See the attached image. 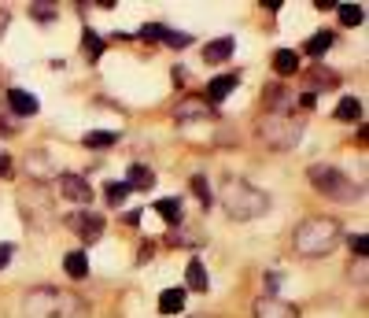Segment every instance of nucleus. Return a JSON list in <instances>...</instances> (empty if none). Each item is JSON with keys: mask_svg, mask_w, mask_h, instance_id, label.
<instances>
[{"mask_svg": "<svg viewBox=\"0 0 369 318\" xmlns=\"http://www.w3.org/2000/svg\"><path fill=\"white\" fill-rule=\"evenodd\" d=\"M218 204L225 207V215L236 218V222H252L258 215L269 211V196L263 189L247 185L244 178H222V189H218Z\"/></svg>", "mask_w": 369, "mask_h": 318, "instance_id": "f257e3e1", "label": "nucleus"}, {"mask_svg": "<svg viewBox=\"0 0 369 318\" xmlns=\"http://www.w3.org/2000/svg\"><path fill=\"white\" fill-rule=\"evenodd\" d=\"M340 237H343V230H340V222H336V218L310 215V218H303L299 226H296V233H292V245H296L299 256L318 259V256H329V252L340 245Z\"/></svg>", "mask_w": 369, "mask_h": 318, "instance_id": "f03ea898", "label": "nucleus"}, {"mask_svg": "<svg viewBox=\"0 0 369 318\" xmlns=\"http://www.w3.org/2000/svg\"><path fill=\"white\" fill-rule=\"evenodd\" d=\"M310 185L325 196L340 200V204H351V200L362 196V185H354L351 178L343 171H336V167H310Z\"/></svg>", "mask_w": 369, "mask_h": 318, "instance_id": "7ed1b4c3", "label": "nucleus"}, {"mask_svg": "<svg viewBox=\"0 0 369 318\" xmlns=\"http://www.w3.org/2000/svg\"><path fill=\"white\" fill-rule=\"evenodd\" d=\"M299 133H303V122L288 111H269L266 119L258 122V137H263L269 148H292Z\"/></svg>", "mask_w": 369, "mask_h": 318, "instance_id": "20e7f679", "label": "nucleus"}, {"mask_svg": "<svg viewBox=\"0 0 369 318\" xmlns=\"http://www.w3.org/2000/svg\"><path fill=\"white\" fill-rule=\"evenodd\" d=\"M59 311H63V292L48 289V285L30 289L23 300V318H59Z\"/></svg>", "mask_w": 369, "mask_h": 318, "instance_id": "39448f33", "label": "nucleus"}, {"mask_svg": "<svg viewBox=\"0 0 369 318\" xmlns=\"http://www.w3.org/2000/svg\"><path fill=\"white\" fill-rule=\"evenodd\" d=\"M19 200H23V211H26V218L34 222V226H48V222H52L48 196H45V189H41V185L23 189V193H19Z\"/></svg>", "mask_w": 369, "mask_h": 318, "instance_id": "423d86ee", "label": "nucleus"}, {"mask_svg": "<svg viewBox=\"0 0 369 318\" xmlns=\"http://www.w3.org/2000/svg\"><path fill=\"white\" fill-rule=\"evenodd\" d=\"M59 193L67 196L70 204H82V207L93 204V185L85 182L82 174H59Z\"/></svg>", "mask_w": 369, "mask_h": 318, "instance_id": "0eeeda50", "label": "nucleus"}, {"mask_svg": "<svg viewBox=\"0 0 369 318\" xmlns=\"http://www.w3.org/2000/svg\"><path fill=\"white\" fill-rule=\"evenodd\" d=\"M255 318H299V311H296V303H288V300L263 296V300H255Z\"/></svg>", "mask_w": 369, "mask_h": 318, "instance_id": "6e6552de", "label": "nucleus"}, {"mask_svg": "<svg viewBox=\"0 0 369 318\" xmlns=\"http://www.w3.org/2000/svg\"><path fill=\"white\" fill-rule=\"evenodd\" d=\"M173 119L178 122H200V119H211V104L203 97H189L173 108Z\"/></svg>", "mask_w": 369, "mask_h": 318, "instance_id": "1a4fd4ad", "label": "nucleus"}, {"mask_svg": "<svg viewBox=\"0 0 369 318\" xmlns=\"http://www.w3.org/2000/svg\"><path fill=\"white\" fill-rule=\"evenodd\" d=\"M236 86H240V78H236V74H218V78L207 82V97H203V100H207V104H222Z\"/></svg>", "mask_w": 369, "mask_h": 318, "instance_id": "9d476101", "label": "nucleus"}, {"mask_svg": "<svg viewBox=\"0 0 369 318\" xmlns=\"http://www.w3.org/2000/svg\"><path fill=\"white\" fill-rule=\"evenodd\" d=\"M8 104H12L15 115H37L41 111L37 97H34V93H23V89H8Z\"/></svg>", "mask_w": 369, "mask_h": 318, "instance_id": "9b49d317", "label": "nucleus"}, {"mask_svg": "<svg viewBox=\"0 0 369 318\" xmlns=\"http://www.w3.org/2000/svg\"><path fill=\"white\" fill-rule=\"evenodd\" d=\"M233 37H218V41H207V48H203V59L207 63H222V59H229L233 56Z\"/></svg>", "mask_w": 369, "mask_h": 318, "instance_id": "f8f14e48", "label": "nucleus"}, {"mask_svg": "<svg viewBox=\"0 0 369 318\" xmlns=\"http://www.w3.org/2000/svg\"><path fill=\"white\" fill-rule=\"evenodd\" d=\"M70 226H78L82 237L93 245V241H100V233H104V218L100 215H85V218H70Z\"/></svg>", "mask_w": 369, "mask_h": 318, "instance_id": "ddd939ff", "label": "nucleus"}, {"mask_svg": "<svg viewBox=\"0 0 369 318\" xmlns=\"http://www.w3.org/2000/svg\"><path fill=\"white\" fill-rule=\"evenodd\" d=\"M184 281H189V289H192V292H207L211 278H207V270H203V263H200V259H192V263H189V270H184Z\"/></svg>", "mask_w": 369, "mask_h": 318, "instance_id": "4468645a", "label": "nucleus"}, {"mask_svg": "<svg viewBox=\"0 0 369 318\" xmlns=\"http://www.w3.org/2000/svg\"><path fill=\"white\" fill-rule=\"evenodd\" d=\"M159 311H162V315L184 311V289H162V292H159Z\"/></svg>", "mask_w": 369, "mask_h": 318, "instance_id": "2eb2a0df", "label": "nucleus"}, {"mask_svg": "<svg viewBox=\"0 0 369 318\" xmlns=\"http://www.w3.org/2000/svg\"><path fill=\"white\" fill-rule=\"evenodd\" d=\"M63 270H67L74 281H82L85 274H89V259H85V252H67V259H63Z\"/></svg>", "mask_w": 369, "mask_h": 318, "instance_id": "dca6fc26", "label": "nucleus"}, {"mask_svg": "<svg viewBox=\"0 0 369 318\" xmlns=\"http://www.w3.org/2000/svg\"><path fill=\"white\" fill-rule=\"evenodd\" d=\"M274 71L277 74H296L299 71V56L292 48H277L274 52Z\"/></svg>", "mask_w": 369, "mask_h": 318, "instance_id": "f3484780", "label": "nucleus"}, {"mask_svg": "<svg viewBox=\"0 0 369 318\" xmlns=\"http://www.w3.org/2000/svg\"><path fill=\"white\" fill-rule=\"evenodd\" d=\"M336 119H340V122H358V119H362V100L343 97L340 104H336Z\"/></svg>", "mask_w": 369, "mask_h": 318, "instance_id": "a211bd4d", "label": "nucleus"}, {"mask_svg": "<svg viewBox=\"0 0 369 318\" xmlns=\"http://www.w3.org/2000/svg\"><path fill=\"white\" fill-rule=\"evenodd\" d=\"M126 185H129V189H140V193H148V189L155 185V174H151L148 167L137 163V167H129V182H126Z\"/></svg>", "mask_w": 369, "mask_h": 318, "instance_id": "6ab92c4d", "label": "nucleus"}, {"mask_svg": "<svg viewBox=\"0 0 369 318\" xmlns=\"http://www.w3.org/2000/svg\"><path fill=\"white\" fill-rule=\"evenodd\" d=\"M332 34H329V30H321V34H314L310 41H307V48H303V52H307V56H314V59H321L325 56V52H329L332 48Z\"/></svg>", "mask_w": 369, "mask_h": 318, "instance_id": "aec40b11", "label": "nucleus"}, {"mask_svg": "<svg viewBox=\"0 0 369 318\" xmlns=\"http://www.w3.org/2000/svg\"><path fill=\"white\" fill-rule=\"evenodd\" d=\"M26 167H30V174H34L37 182H48V178L56 174V171H52V163H48V156H41V152L30 156V159H26Z\"/></svg>", "mask_w": 369, "mask_h": 318, "instance_id": "412c9836", "label": "nucleus"}, {"mask_svg": "<svg viewBox=\"0 0 369 318\" xmlns=\"http://www.w3.org/2000/svg\"><path fill=\"white\" fill-rule=\"evenodd\" d=\"M155 211H159V215L170 222V226H178V222H181V200H173V196H162V200H155Z\"/></svg>", "mask_w": 369, "mask_h": 318, "instance_id": "4be33fe9", "label": "nucleus"}, {"mask_svg": "<svg viewBox=\"0 0 369 318\" xmlns=\"http://www.w3.org/2000/svg\"><path fill=\"white\" fill-rule=\"evenodd\" d=\"M118 141V137L111 133V130H93V133H85V148H96V152H104V148H111Z\"/></svg>", "mask_w": 369, "mask_h": 318, "instance_id": "5701e85b", "label": "nucleus"}, {"mask_svg": "<svg viewBox=\"0 0 369 318\" xmlns=\"http://www.w3.org/2000/svg\"><path fill=\"white\" fill-rule=\"evenodd\" d=\"M336 12H340V26H362L366 12L358 4H336Z\"/></svg>", "mask_w": 369, "mask_h": 318, "instance_id": "b1692460", "label": "nucleus"}, {"mask_svg": "<svg viewBox=\"0 0 369 318\" xmlns=\"http://www.w3.org/2000/svg\"><path fill=\"white\" fill-rule=\"evenodd\" d=\"M203 241H207V237H203L200 230L184 226V230H178V233H173V237H170V245H189V248H196V245H203Z\"/></svg>", "mask_w": 369, "mask_h": 318, "instance_id": "393cba45", "label": "nucleus"}, {"mask_svg": "<svg viewBox=\"0 0 369 318\" xmlns=\"http://www.w3.org/2000/svg\"><path fill=\"white\" fill-rule=\"evenodd\" d=\"M307 82H314V89H336V74L332 71H321V67H314L307 74Z\"/></svg>", "mask_w": 369, "mask_h": 318, "instance_id": "a878e982", "label": "nucleus"}, {"mask_svg": "<svg viewBox=\"0 0 369 318\" xmlns=\"http://www.w3.org/2000/svg\"><path fill=\"white\" fill-rule=\"evenodd\" d=\"M82 45H85V52H89V63H96L100 59V52H104V41L93 34V30H85V37H82Z\"/></svg>", "mask_w": 369, "mask_h": 318, "instance_id": "bb28decb", "label": "nucleus"}, {"mask_svg": "<svg viewBox=\"0 0 369 318\" xmlns=\"http://www.w3.org/2000/svg\"><path fill=\"white\" fill-rule=\"evenodd\" d=\"M159 41H167V45L170 48H184V45H189V34H178V30H167V26H162V34H159Z\"/></svg>", "mask_w": 369, "mask_h": 318, "instance_id": "cd10ccee", "label": "nucleus"}, {"mask_svg": "<svg viewBox=\"0 0 369 318\" xmlns=\"http://www.w3.org/2000/svg\"><path fill=\"white\" fill-rule=\"evenodd\" d=\"M129 193H133V189H129L126 182H111V185H107V200H111V204H115V207H118V204H122V200H126Z\"/></svg>", "mask_w": 369, "mask_h": 318, "instance_id": "c85d7f7f", "label": "nucleus"}, {"mask_svg": "<svg viewBox=\"0 0 369 318\" xmlns=\"http://www.w3.org/2000/svg\"><path fill=\"white\" fill-rule=\"evenodd\" d=\"M192 193L203 200V207H211V185H207V178H203V174L192 178Z\"/></svg>", "mask_w": 369, "mask_h": 318, "instance_id": "c756f323", "label": "nucleus"}, {"mask_svg": "<svg viewBox=\"0 0 369 318\" xmlns=\"http://www.w3.org/2000/svg\"><path fill=\"white\" fill-rule=\"evenodd\" d=\"M30 15H34L37 23H52V19H56V8H48V4H30Z\"/></svg>", "mask_w": 369, "mask_h": 318, "instance_id": "7c9ffc66", "label": "nucleus"}, {"mask_svg": "<svg viewBox=\"0 0 369 318\" xmlns=\"http://www.w3.org/2000/svg\"><path fill=\"white\" fill-rule=\"evenodd\" d=\"M351 248L358 252V259H366V252H369V237H366V233H354V237H351Z\"/></svg>", "mask_w": 369, "mask_h": 318, "instance_id": "2f4dec72", "label": "nucleus"}, {"mask_svg": "<svg viewBox=\"0 0 369 318\" xmlns=\"http://www.w3.org/2000/svg\"><path fill=\"white\" fill-rule=\"evenodd\" d=\"M159 34H162V26H159V23H148L144 30H140V37H144V41H159Z\"/></svg>", "mask_w": 369, "mask_h": 318, "instance_id": "473e14b6", "label": "nucleus"}, {"mask_svg": "<svg viewBox=\"0 0 369 318\" xmlns=\"http://www.w3.org/2000/svg\"><path fill=\"white\" fill-rule=\"evenodd\" d=\"M0 178H12V156L0 152Z\"/></svg>", "mask_w": 369, "mask_h": 318, "instance_id": "72a5a7b5", "label": "nucleus"}, {"mask_svg": "<svg viewBox=\"0 0 369 318\" xmlns=\"http://www.w3.org/2000/svg\"><path fill=\"white\" fill-rule=\"evenodd\" d=\"M12 256H15V248H12V245H0V270H4L8 263H12Z\"/></svg>", "mask_w": 369, "mask_h": 318, "instance_id": "f704fd0d", "label": "nucleus"}, {"mask_svg": "<svg viewBox=\"0 0 369 318\" xmlns=\"http://www.w3.org/2000/svg\"><path fill=\"white\" fill-rule=\"evenodd\" d=\"M351 274H354V278H358V285H366V259H358Z\"/></svg>", "mask_w": 369, "mask_h": 318, "instance_id": "c9c22d12", "label": "nucleus"}, {"mask_svg": "<svg viewBox=\"0 0 369 318\" xmlns=\"http://www.w3.org/2000/svg\"><path fill=\"white\" fill-rule=\"evenodd\" d=\"M314 104H318V97H314V93H303V97H299V108H314Z\"/></svg>", "mask_w": 369, "mask_h": 318, "instance_id": "e433bc0d", "label": "nucleus"}, {"mask_svg": "<svg viewBox=\"0 0 369 318\" xmlns=\"http://www.w3.org/2000/svg\"><path fill=\"white\" fill-rule=\"evenodd\" d=\"M314 8H318V12H332L336 0H314Z\"/></svg>", "mask_w": 369, "mask_h": 318, "instance_id": "4c0bfd02", "label": "nucleus"}, {"mask_svg": "<svg viewBox=\"0 0 369 318\" xmlns=\"http://www.w3.org/2000/svg\"><path fill=\"white\" fill-rule=\"evenodd\" d=\"M4 26H8V8H0V34H4Z\"/></svg>", "mask_w": 369, "mask_h": 318, "instance_id": "58836bf2", "label": "nucleus"}, {"mask_svg": "<svg viewBox=\"0 0 369 318\" xmlns=\"http://www.w3.org/2000/svg\"><path fill=\"white\" fill-rule=\"evenodd\" d=\"M200 318H203V315H200Z\"/></svg>", "mask_w": 369, "mask_h": 318, "instance_id": "ea45409f", "label": "nucleus"}]
</instances>
